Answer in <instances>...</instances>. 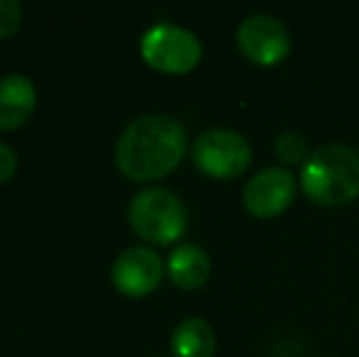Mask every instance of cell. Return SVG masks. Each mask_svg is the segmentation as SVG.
<instances>
[{
    "label": "cell",
    "instance_id": "cell-1",
    "mask_svg": "<svg viewBox=\"0 0 359 357\" xmlns=\"http://www.w3.org/2000/svg\"><path fill=\"white\" fill-rule=\"evenodd\" d=\"M186 130L169 115L133 120L115 144L118 169L133 181H154L171 174L186 154Z\"/></svg>",
    "mask_w": 359,
    "mask_h": 357
},
{
    "label": "cell",
    "instance_id": "cell-2",
    "mask_svg": "<svg viewBox=\"0 0 359 357\" xmlns=\"http://www.w3.org/2000/svg\"><path fill=\"white\" fill-rule=\"evenodd\" d=\"M301 189L318 206H345L359 198V152L347 144H325L301 167Z\"/></svg>",
    "mask_w": 359,
    "mask_h": 357
},
{
    "label": "cell",
    "instance_id": "cell-3",
    "mask_svg": "<svg viewBox=\"0 0 359 357\" xmlns=\"http://www.w3.org/2000/svg\"><path fill=\"white\" fill-rule=\"evenodd\" d=\"M128 218L133 230L151 245H171L186 233L189 215L186 206L174 191L151 186L135 194L130 201Z\"/></svg>",
    "mask_w": 359,
    "mask_h": 357
},
{
    "label": "cell",
    "instance_id": "cell-4",
    "mask_svg": "<svg viewBox=\"0 0 359 357\" xmlns=\"http://www.w3.org/2000/svg\"><path fill=\"white\" fill-rule=\"evenodd\" d=\"M140 52L147 67L161 74H189L203 57V44L191 29L159 22L140 39Z\"/></svg>",
    "mask_w": 359,
    "mask_h": 357
},
{
    "label": "cell",
    "instance_id": "cell-5",
    "mask_svg": "<svg viewBox=\"0 0 359 357\" xmlns=\"http://www.w3.org/2000/svg\"><path fill=\"white\" fill-rule=\"evenodd\" d=\"M194 162L210 179H235L250 167L252 147L235 130L215 128L194 142Z\"/></svg>",
    "mask_w": 359,
    "mask_h": 357
},
{
    "label": "cell",
    "instance_id": "cell-6",
    "mask_svg": "<svg viewBox=\"0 0 359 357\" xmlns=\"http://www.w3.org/2000/svg\"><path fill=\"white\" fill-rule=\"evenodd\" d=\"M237 47L252 64L274 67V64H281L288 57L291 37H288V29L281 20L257 13L240 22V27H237Z\"/></svg>",
    "mask_w": 359,
    "mask_h": 357
},
{
    "label": "cell",
    "instance_id": "cell-7",
    "mask_svg": "<svg viewBox=\"0 0 359 357\" xmlns=\"http://www.w3.org/2000/svg\"><path fill=\"white\" fill-rule=\"evenodd\" d=\"M296 196V177L284 167H266L245 184L242 203L255 218H276Z\"/></svg>",
    "mask_w": 359,
    "mask_h": 357
},
{
    "label": "cell",
    "instance_id": "cell-8",
    "mask_svg": "<svg viewBox=\"0 0 359 357\" xmlns=\"http://www.w3.org/2000/svg\"><path fill=\"white\" fill-rule=\"evenodd\" d=\"M113 284L120 294L130 299H142L151 294L164 279V262L149 248H130L113 262Z\"/></svg>",
    "mask_w": 359,
    "mask_h": 357
},
{
    "label": "cell",
    "instance_id": "cell-9",
    "mask_svg": "<svg viewBox=\"0 0 359 357\" xmlns=\"http://www.w3.org/2000/svg\"><path fill=\"white\" fill-rule=\"evenodd\" d=\"M37 105L34 83L22 74L0 79V130H15L29 120Z\"/></svg>",
    "mask_w": 359,
    "mask_h": 357
},
{
    "label": "cell",
    "instance_id": "cell-10",
    "mask_svg": "<svg viewBox=\"0 0 359 357\" xmlns=\"http://www.w3.org/2000/svg\"><path fill=\"white\" fill-rule=\"evenodd\" d=\"M166 274L171 276L179 289L196 291L208 281L210 276V257L205 255L203 248L198 245H179L174 252L169 255L166 262Z\"/></svg>",
    "mask_w": 359,
    "mask_h": 357
},
{
    "label": "cell",
    "instance_id": "cell-11",
    "mask_svg": "<svg viewBox=\"0 0 359 357\" xmlns=\"http://www.w3.org/2000/svg\"><path fill=\"white\" fill-rule=\"evenodd\" d=\"M215 333L203 318H184L171 335V353L174 357H213Z\"/></svg>",
    "mask_w": 359,
    "mask_h": 357
},
{
    "label": "cell",
    "instance_id": "cell-12",
    "mask_svg": "<svg viewBox=\"0 0 359 357\" xmlns=\"http://www.w3.org/2000/svg\"><path fill=\"white\" fill-rule=\"evenodd\" d=\"M274 152L281 162L286 164H306V159L311 157V149H308V142L301 133H281L274 142Z\"/></svg>",
    "mask_w": 359,
    "mask_h": 357
},
{
    "label": "cell",
    "instance_id": "cell-13",
    "mask_svg": "<svg viewBox=\"0 0 359 357\" xmlns=\"http://www.w3.org/2000/svg\"><path fill=\"white\" fill-rule=\"evenodd\" d=\"M22 22V5L18 0H0V39L13 37Z\"/></svg>",
    "mask_w": 359,
    "mask_h": 357
},
{
    "label": "cell",
    "instance_id": "cell-14",
    "mask_svg": "<svg viewBox=\"0 0 359 357\" xmlns=\"http://www.w3.org/2000/svg\"><path fill=\"white\" fill-rule=\"evenodd\" d=\"M18 172V157L5 142H0V184L10 181Z\"/></svg>",
    "mask_w": 359,
    "mask_h": 357
}]
</instances>
